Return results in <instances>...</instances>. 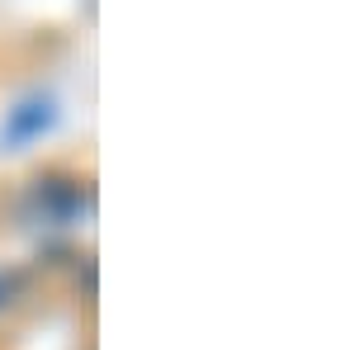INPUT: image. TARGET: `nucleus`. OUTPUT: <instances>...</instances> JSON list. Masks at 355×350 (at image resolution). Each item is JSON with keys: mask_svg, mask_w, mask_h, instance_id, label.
Instances as JSON below:
<instances>
[{"mask_svg": "<svg viewBox=\"0 0 355 350\" xmlns=\"http://www.w3.org/2000/svg\"><path fill=\"white\" fill-rule=\"evenodd\" d=\"M81 189L76 185H62V180H48V185L33 189V218H43V222H71V218L81 213Z\"/></svg>", "mask_w": 355, "mask_h": 350, "instance_id": "obj_1", "label": "nucleus"}, {"mask_svg": "<svg viewBox=\"0 0 355 350\" xmlns=\"http://www.w3.org/2000/svg\"><path fill=\"white\" fill-rule=\"evenodd\" d=\"M57 109L53 100H28V105L10 109V123H5V142H33L43 128H53Z\"/></svg>", "mask_w": 355, "mask_h": 350, "instance_id": "obj_2", "label": "nucleus"}, {"mask_svg": "<svg viewBox=\"0 0 355 350\" xmlns=\"http://www.w3.org/2000/svg\"><path fill=\"white\" fill-rule=\"evenodd\" d=\"M15 294H19V274H0V308H5Z\"/></svg>", "mask_w": 355, "mask_h": 350, "instance_id": "obj_3", "label": "nucleus"}]
</instances>
